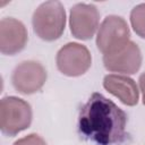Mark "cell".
Segmentation results:
<instances>
[{"mask_svg": "<svg viewBox=\"0 0 145 145\" xmlns=\"http://www.w3.org/2000/svg\"><path fill=\"white\" fill-rule=\"evenodd\" d=\"M127 114L111 100L93 93L78 114L79 135L95 145H114L126 138Z\"/></svg>", "mask_w": 145, "mask_h": 145, "instance_id": "1", "label": "cell"}, {"mask_svg": "<svg viewBox=\"0 0 145 145\" xmlns=\"http://www.w3.org/2000/svg\"><path fill=\"white\" fill-rule=\"evenodd\" d=\"M32 25L34 33L43 41L58 40L66 27V11L60 1L42 2L33 12Z\"/></svg>", "mask_w": 145, "mask_h": 145, "instance_id": "2", "label": "cell"}, {"mask_svg": "<svg viewBox=\"0 0 145 145\" xmlns=\"http://www.w3.org/2000/svg\"><path fill=\"white\" fill-rule=\"evenodd\" d=\"M33 112L28 102L17 96H5L0 101V129L7 136H15L32 123Z\"/></svg>", "mask_w": 145, "mask_h": 145, "instance_id": "3", "label": "cell"}, {"mask_svg": "<svg viewBox=\"0 0 145 145\" xmlns=\"http://www.w3.org/2000/svg\"><path fill=\"white\" fill-rule=\"evenodd\" d=\"M130 37V29L127 22L117 15L106 16L101 23L96 34V46L103 53L108 54L123 46Z\"/></svg>", "mask_w": 145, "mask_h": 145, "instance_id": "4", "label": "cell"}, {"mask_svg": "<svg viewBox=\"0 0 145 145\" xmlns=\"http://www.w3.org/2000/svg\"><path fill=\"white\" fill-rule=\"evenodd\" d=\"M56 62L61 74L68 77H78L91 68L92 56L85 45L69 42L58 51Z\"/></svg>", "mask_w": 145, "mask_h": 145, "instance_id": "5", "label": "cell"}, {"mask_svg": "<svg viewBox=\"0 0 145 145\" xmlns=\"http://www.w3.org/2000/svg\"><path fill=\"white\" fill-rule=\"evenodd\" d=\"M46 78V70L41 62L25 60L15 67L11 74V84L18 93L29 95L39 92L45 84Z\"/></svg>", "mask_w": 145, "mask_h": 145, "instance_id": "6", "label": "cell"}, {"mask_svg": "<svg viewBox=\"0 0 145 145\" xmlns=\"http://www.w3.org/2000/svg\"><path fill=\"white\" fill-rule=\"evenodd\" d=\"M100 12L93 3L79 2L71 7L69 14V27L74 37L89 40L99 28Z\"/></svg>", "mask_w": 145, "mask_h": 145, "instance_id": "7", "label": "cell"}, {"mask_svg": "<svg viewBox=\"0 0 145 145\" xmlns=\"http://www.w3.org/2000/svg\"><path fill=\"white\" fill-rule=\"evenodd\" d=\"M142 52L139 46L128 41L118 50L103 54V63L106 70L112 72H120L123 75L136 74L142 66Z\"/></svg>", "mask_w": 145, "mask_h": 145, "instance_id": "8", "label": "cell"}, {"mask_svg": "<svg viewBox=\"0 0 145 145\" xmlns=\"http://www.w3.org/2000/svg\"><path fill=\"white\" fill-rule=\"evenodd\" d=\"M28 40L25 25L12 17H5L0 20V51L6 56H14L20 52Z\"/></svg>", "mask_w": 145, "mask_h": 145, "instance_id": "9", "label": "cell"}, {"mask_svg": "<svg viewBox=\"0 0 145 145\" xmlns=\"http://www.w3.org/2000/svg\"><path fill=\"white\" fill-rule=\"evenodd\" d=\"M103 87L110 94L118 97L125 105L134 106L138 103L139 91L136 82L126 75H106L103 79Z\"/></svg>", "mask_w": 145, "mask_h": 145, "instance_id": "10", "label": "cell"}, {"mask_svg": "<svg viewBox=\"0 0 145 145\" xmlns=\"http://www.w3.org/2000/svg\"><path fill=\"white\" fill-rule=\"evenodd\" d=\"M130 24L134 32L139 37L145 39V3H139L131 9Z\"/></svg>", "mask_w": 145, "mask_h": 145, "instance_id": "11", "label": "cell"}, {"mask_svg": "<svg viewBox=\"0 0 145 145\" xmlns=\"http://www.w3.org/2000/svg\"><path fill=\"white\" fill-rule=\"evenodd\" d=\"M12 145H46L45 140L37 134H29L17 139Z\"/></svg>", "mask_w": 145, "mask_h": 145, "instance_id": "12", "label": "cell"}, {"mask_svg": "<svg viewBox=\"0 0 145 145\" xmlns=\"http://www.w3.org/2000/svg\"><path fill=\"white\" fill-rule=\"evenodd\" d=\"M138 83H139V88L142 92V100H143V104L145 105V72H143L139 78H138Z\"/></svg>", "mask_w": 145, "mask_h": 145, "instance_id": "13", "label": "cell"}]
</instances>
